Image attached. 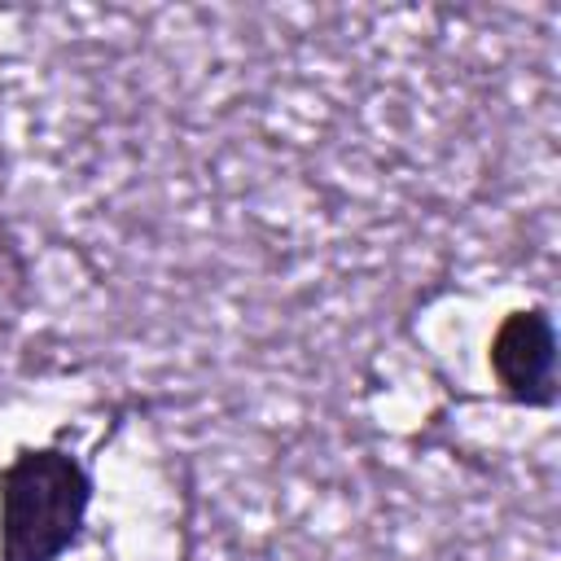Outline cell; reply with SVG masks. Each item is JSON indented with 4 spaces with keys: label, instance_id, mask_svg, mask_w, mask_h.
<instances>
[{
    "label": "cell",
    "instance_id": "cell-2",
    "mask_svg": "<svg viewBox=\"0 0 561 561\" xmlns=\"http://www.w3.org/2000/svg\"><path fill=\"white\" fill-rule=\"evenodd\" d=\"M557 355H561L557 351V320H552L548 302L504 311L500 324L491 329V342H486V368L495 377L500 399L530 408V412L557 408V394H561Z\"/></svg>",
    "mask_w": 561,
    "mask_h": 561
},
{
    "label": "cell",
    "instance_id": "cell-1",
    "mask_svg": "<svg viewBox=\"0 0 561 561\" xmlns=\"http://www.w3.org/2000/svg\"><path fill=\"white\" fill-rule=\"evenodd\" d=\"M96 478L61 443H22L0 465V561H61L83 543Z\"/></svg>",
    "mask_w": 561,
    "mask_h": 561
}]
</instances>
